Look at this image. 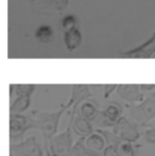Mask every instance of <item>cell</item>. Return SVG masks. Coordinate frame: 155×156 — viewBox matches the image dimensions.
Instances as JSON below:
<instances>
[{"mask_svg":"<svg viewBox=\"0 0 155 156\" xmlns=\"http://www.w3.org/2000/svg\"><path fill=\"white\" fill-rule=\"evenodd\" d=\"M34 35H35V39L42 44L50 43L55 37L52 28L50 26H46V25L41 26L39 29H37Z\"/></svg>","mask_w":155,"mask_h":156,"instance_id":"cell-15","label":"cell"},{"mask_svg":"<svg viewBox=\"0 0 155 156\" xmlns=\"http://www.w3.org/2000/svg\"><path fill=\"white\" fill-rule=\"evenodd\" d=\"M10 156H13V155H12V152H11V154H10Z\"/></svg>","mask_w":155,"mask_h":156,"instance_id":"cell-25","label":"cell"},{"mask_svg":"<svg viewBox=\"0 0 155 156\" xmlns=\"http://www.w3.org/2000/svg\"><path fill=\"white\" fill-rule=\"evenodd\" d=\"M128 117L135 123L146 126L155 118V91L149 93L138 105L132 106L128 110Z\"/></svg>","mask_w":155,"mask_h":156,"instance_id":"cell-2","label":"cell"},{"mask_svg":"<svg viewBox=\"0 0 155 156\" xmlns=\"http://www.w3.org/2000/svg\"><path fill=\"white\" fill-rule=\"evenodd\" d=\"M77 113V108H74L72 111L71 120L69 122L67 129L63 133L55 135L49 141V153L50 156H67L73 147V139H72V125L74 118Z\"/></svg>","mask_w":155,"mask_h":156,"instance_id":"cell-3","label":"cell"},{"mask_svg":"<svg viewBox=\"0 0 155 156\" xmlns=\"http://www.w3.org/2000/svg\"><path fill=\"white\" fill-rule=\"evenodd\" d=\"M91 92L86 85H73L71 87V100H73V107L78 108V105L87 98H91Z\"/></svg>","mask_w":155,"mask_h":156,"instance_id":"cell-10","label":"cell"},{"mask_svg":"<svg viewBox=\"0 0 155 156\" xmlns=\"http://www.w3.org/2000/svg\"><path fill=\"white\" fill-rule=\"evenodd\" d=\"M73 105V100L70 98L69 103L57 111H52V112H49V111H33L31 113V115L35 121V124H37V128L41 130L42 135H43L44 149H45V153L47 156H50L49 141L56 135L57 130H58L59 121H60L61 115Z\"/></svg>","mask_w":155,"mask_h":156,"instance_id":"cell-1","label":"cell"},{"mask_svg":"<svg viewBox=\"0 0 155 156\" xmlns=\"http://www.w3.org/2000/svg\"><path fill=\"white\" fill-rule=\"evenodd\" d=\"M139 124L135 123L133 121H129L126 117H121L120 120L116 123L114 126L112 132L120 137L122 140L128 141V142H136L139 139L140 133H139Z\"/></svg>","mask_w":155,"mask_h":156,"instance_id":"cell-5","label":"cell"},{"mask_svg":"<svg viewBox=\"0 0 155 156\" xmlns=\"http://www.w3.org/2000/svg\"><path fill=\"white\" fill-rule=\"evenodd\" d=\"M10 138H20L29 129L37 128L32 115H23L20 113H10Z\"/></svg>","mask_w":155,"mask_h":156,"instance_id":"cell-4","label":"cell"},{"mask_svg":"<svg viewBox=\"0 0 155 156\" xmlns=\"http://www.w3.org/2000/svg\"><path fill=\"white\" fill-rule=\"evenodd\" d=\"M85 144L90 151L94 152V153L103 154L105 147H107V142L104 136L96 129L90 134L89 136H86L85 139Z\"/></svg>","mask_w":155,"mask_h":156,"instance_id":"cell-9","label":"cell"},{"mask_svg":"<svg viewBox=\"0 0 155 156\" xmlns=\"http://www.w3.org/2000/svg\"><path fill=\"white\" fill-rule=\"evenodd\" d=\"M155 54V32L150 37V40L142 45L126 51L122 57L124 58H135V59H146L151 58Z\"/></svg>","mask_w":155,"mask_h":156,"instance_id":"cell-8","label":"cell"},{"mask_svg":"<svg viewBox=\"0 0 155 156\" xmlns=\"http://www.w3.org/2000/svg\"><path fill=\"white\" fill-rule=\"evenodd\" d=\"M63 41H64V45L67 46V49L72 51V50L76 49L80 46L82 42V35L80 31L78 30V28H75L71 31L64 32Z\"/></svg>","mask_w":155,"mask_h":156,"instance_id":"cell-12","label":"cell"},{"mask_svg":"<svg viewBox=\"0 0 155 156\" xmlns=\"http://www.w3.org/2000/svg\"><path fill=\"white\" fill-rule=\"evenodd\" d=\"M31 104L30 96H18L10 106V113H20L26 111Z\"/></svg>","mask_w":155,"mask_h":156,"instance_id":"cell-14","label":"cell"},{"mask_svg":"<svg viewBox=\"0 0 155 156\" xmlns=\"http://www.w3.org/2000/svg\"><path fill=\"white\" fill-rule=\"evenodd\" d=\"M104 113H105L106 117L109 119V121H111L112 123H114L116 125L117 122L120 120L121 118V113H122V107L120 106L119 103H114L112 102L110 105H108L107 108L105 110H103Z\"/></svg>","mask_w":155,"mask_h":156,"instance_id":"cell-16","label":"cell"},{"mask_svg":"<svg viewBox=\"0 0 155 156\" xmlns=\"http://www.w3.org/2000/svg\"><path fill=\"white\" fill-rule=\"evenodd\" d=\"M99 109H97L96 103L94 101H90V102H85L81 106L79 107V109H77L78 115L86 118L89 121H92L95 119L96 115L99 113Z\"/></svg>","mask_w":155,"mask_h":156,"instance_id":"cell-13","label":"cell"},{"mask_svg":"<svg viewBox=\"0 0 155 156\" xmlns=\"http://www.w3.org/2000/svg\"><path fill=\"white\" fill-rule=\"evenodd\" d=\"M11 151L20 156H43V149L34 136L28 137L17 144H12Z\"/></svg>","mask_w":155,"mask_h":156,"instance_id":"cell-6","label":"cell"},{"mask_svg":"<svg viewBox=\"0 0 155 156\" xmlns=\"http://www.w3.org/2000/svg\"><path fill=\"white\" fill-rule=\"evenodd\" d=\"M140 90V86L138 85H118L116 91L117 94L125 102L135 104L143 101V94Z\"/></svg>","mask_w":155,"mask_h":156,"instance_id":"cell-7","label":"cell"},{"mask_svg":"<svg viewBox=\"0 0 155 156\" xmlns=\"http://www.w3.org/2000/svg\"><path fill=\"white\" fill-rule=\"evenodd\" d=\"M77 28V20L74 15H67L62 20V29L64 32L71 31L73 29Z\"/></svg>","mask_w":155,"mask_h":156,"instance_id":"cell-19","label":"cell"},{"mask_svg":"<svg viewBox=\"0 0 155 156\" xmlns=\"http://www.w3.org/2000/svg\"><path fill=\"white\" fill-rule=\"evenodd\" d=\"M93 123H94L97 127H114V123L109 121V119L105 115L104 111H99V113L96 115L95 119L93 120Z\"/></svg>","mask_w":155,"mask_h":156,"instance_id":"cell-17","label":"cell"},{"mask_svg":"<svg viewBox=\"0 0 155 156\" xmlns=\"http://www.w3.org/2000/svg\"><path fill=\"white\" fill-rule=\"evenodd\" d=\"M117 87H118V85H107V86H105V88H104V90H105V92H104V98H107L108 96H109V94L111 93L112 91L117 90Z\"/></svg>","mask_w":155,"mask_h":156,"instance_id":"cell-23","label":"cell"},{"mask_svg":"<svg viewBox=\"0 0 155 156\" xmlns=\"http://www.w3.org/2000/svg\"><path fill=\"white\" fill-rule=\"evenodd\" d=\"M73 128L76 134L80 135V136H89L95 130L93 128V125L91 124V121L87 120L81 115H77L74 118Z\"/></svg>","mask_w":155,"mask_h":156,"instance_id":"cell-11","label":"cell"},{"mask_svg":"<svg viewBox=\"0 0 155 156\" xmlns=\"http://www.w3.org/2000/svg\"><path fill=\"white\" fill-rule=\"evenodd\" d=\"M35 90L34 85H16L15 92L18 96H32Z\"/></svg>","mask_w":155,"mask_h":156,"instance_id":"cell-18","label":"cell"},{"mask_svg":"<svg viewBox=\"0 0 155 156\" xmlns=\"http://www.w3.org/2000/svg\"><path fill=\"white\" fill-rule=\"evenodd\" d=\"M103 156H120L117 152L116 145L114 142H107V147L104 150Z\"/></svg>","mask_w":155,"mask_h":156,"instance_id":"cell-20","label":"cell"},{"mask_svg":"<svg viewBox=\"0 0 155 156\" xmlns=\"http://www.w3.org/2000/svg\"><path fill=\"white\" fill-rule=\"evenodd\" d=\"M144 139L150 144H155V127H152L144 133Z\"/></svg>","mask_w":155,"mask_h":156,"instance_id":"cell-21","label":"cell"},{"mask_svg":"<svg viewBox=\"0 0 155 156\" xmlns=\"http://www.w3.org/2000/svg\"><path fill=\"white\" fill-rule=\"evenodd\" d=\"M48 1L59 11L64 9L69 3V0H48Z\"/></svg>","mask_w":155,"mask_h":156,"instance_id":"cell-22","label":"cell"},{"mask_svg":"<svg viewBox=\"0 0 155 156\" xmlns=\"http://www.w3.org/2000/svg\"><path fill=\"white\" fill-rule=\"evenodd\" d=\"M140 89L146 91H153L155 89V85H140Z\"/></svg>","mask_w":155,"mask_h":156,"instance_id":"cell-24","label":"cell"}]
</instances>
